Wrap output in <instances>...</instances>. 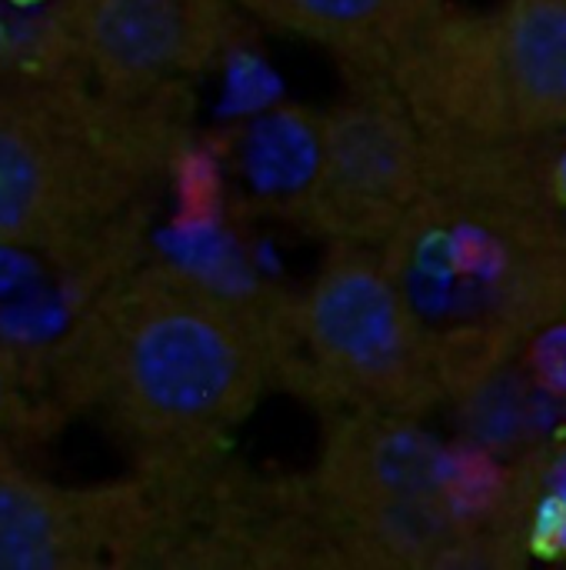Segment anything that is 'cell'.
<instances>
[{
    "label": "cell",
    "instance_id": "cell-1",
    "mask_svg": "<svg viewBox=\"0 0 566 570\" xmlns=\"http://www.w3.org/2000/svg\"><path fill=\"white\" fill-rule=\"evenodd\" d=\"M554 140L430 147L427 190L380 250L430 327L450 404L566 321V207Z\"/></svg>",
    "mask_w": 566,
    "mask_h": 570
},
{
    "label": "cell",
    "instance_id": "cell-2",
    "mask_svg": "<svg viewBox=\"0 0 566 570\" xmlns=\"http://www.w3.org/2000/svg\"><path fill=\"white\" fill-rule=\"evenodd\" d=\"M73 374L107 421L153 451L227 438L274 371L267 321L177 271H147L107 294L80 327Z\"/></svg>",
    "mask_w": 566,
    "mask_h": 570
},
{
    "label": "cell",
    "instance_id": "cell-3",
    "mask_svg": "<svg viewBox=\"0 0 566 570\" xmlns=\"http://www.w3.org/2000/svg\"><path fill=\"white\" fill-rule=\"evenodd\" d=\"M160 94L73 63L0 77V250H73L117 224L170 154Z\"/></svg>",
    "mask_w": 566,
    "mask_h": 570
},
{
    "label": "cell",
    "instance_id": "cell-4",
    "mask_svg": "<svg viewBox=\"0 0 566 570\" xmlns=\"http://www.w3.org/2000/svg\"><path fill=\"white\" fill-rule=\"evenodd\" d=\"M354 87L387 94L430 147L566 137V0H437Z\"/></svg>",
    "mask_w": 566,
    "mask_h": 570
},
{
    "label": "cell",
    "instance_id": "cell-5",
    "mask_svg": "<svg viewBox=\"0 0 566 570\" xmlns=\"http://www.w3.org/2000/svg\"><path fill=\"white\" fill-rule=\"evenodd\" d=\"M467 451L444 444L420 417L344 411L317 461V494L374 564L460 568L500 561L464 508Z\"/></svg>",
    "mask_w": 566,
    "mask_h": 570
},
{
    "label": "cell",
    "instance_id": "cell-6",
    "mask_svg": "<svg viewBox=\"0 0 566 570\" xmlns=\"http://www.w3.org/2000/svg\"><path fill=\"white\" fill-rule=\"evenodd\" d=\"M297 334L320 387L344 411L427 417L444 407V361L387 257L330 247L297 307Z\"/></svg>",
    "mask_w": 566,
    "mask_h": 570
},
{
    "label": "cell",
    "instance_id": "cell-7",
    "mask_svg": "<svg viewBox=\"0 0 566 570\" xmlns=\"http://www.w3.org/2000/svg\"><path fill=\"white\" fill-rule=\"evenodd\" d=\"M304 210L330 247L384 250L427 190V144L380 90L354 94L314 130Z\"/></svg>",
    "mask_w": 566,
    "mask_h": 570
},
{
    "label": "cell",
    "instance_id": "cell-8",
    "mask_svg": "<svg viewBox=\"0 0 566 570\" xmlns=\"http://www.w3.org/2000/svg\"><path fill=\"white\" fill-rule=\"evenodd\" d=\"M230 0H57L63 57L127 94H160L220 57Z\"/></svg>",
    "mask_w": 566,
    "mask_h": 570
},
{
    "label": "cell",
    "instance_id": "cell-9",
    "mask_svg": "<svg viewBox=\"0 0 566 570\" xmlns=\"http://www.w3.org/2000/svg\"><path fill=\"white\" fill-rule=\"evenodd\" d=\"M100 511L13 464H0V570H67L100 548Z\"/></svg>",
    "mask_w": 566,
    "mask_h": 570
},
{
    "label": "cell",
    "instance_id": "cell-10",
    "mask_svg": "<svg viewBox=\"0 0 566 570\" xmlns=\"http://www.w3.org/2000/svg\"><path fill=\"white\" fill-rule=\"evenodd\" d=\"M437 0H254L250 13L277 23L327 53L350 80L370 77Z\"/></svg>",
    "mask_w": 566,
    "mask_h": 570
},
{
    "label": "cell",
    "instance_id": "cell-11",
    "mask_svg": "<svg viewBox=\"0 0 566 570\" xmlns=\"http://www.w3.org/2000/svg\"><path fill=\"white\" fill-rule=\"evenodd\" d=\"M517 357L524 364L527 384L540 387L557 401H566V321L537 331Z\"/></svg>",
    "mask_w": 566,
    "mask_h": 570
},
{
    "label": "cell",
    "instance_id": "cell-12",
    "mask_svg": "<svg viewBox=\"0 0 566 570\" xmlns=\"http://www.w3.org/2000/svg\"><path fill=\"white\" fill-rule=\"evenodd\" d=\"M17 417V371L7 347H0V444Z\"/></svg>",
    "mask_w": 566,
    "mask_h": 570
},
{
    "label": "cell",
    "instance_id": "cell-13",
    "mask_svg": "<svg viewBox=\"0 0 566 570\" xmlns=\"http://www.w3.org/2000/svg\"><path fill=\"white\" fill-rule=\"evenodd\" d=\"M557 144H560V140H557ZM550 184H554L557 200L566 207V147H554V160H550Z\"/></svg>",
    "mask_w": 566,
    "mask_h": 570
},
{
    "label": "cell",
    "instance_id": "cell-14",
    "mask_svg": "<svg viewBox=\"0 0 566 570\" xmlns=\"http://www.w3.org/2000/svg\"><path fill=\"white\" fill-rule=\"evenodd\" d=\"M7 7H17V10H33V7H47L53 0H3Z\"/></svg>",
    "mask_w": 566,
    "mask_h": 570
},
{
    "label": "cell",
    "instance_id": "cell-15",
    "mask_svg": "<svg viewBox=\"0 0 566 570\" xmlns=\"http://www.w3.org/2000/svg\"><path fill=\"white\" fill-rule=\"evenodd\" d=\"M230 3H234V7H240V10H250V3H254V0H230Z\"/></svg>",
    "mask_w": 566,
    "mask_h": 570
}]
</instances>
